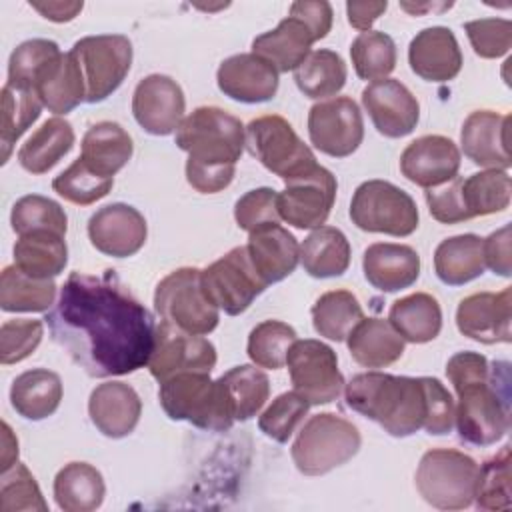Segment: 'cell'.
Segmentation results:
<instances>
[{
    "mask_svg": "<svg viewBox=\"0 0 512 512\" xmlns=\"http://www.w3.org/2000/svg\"><path fill=\"white\" fill-rule=\"evenodd\" d=\"M308 408H310V404L300 394H296L294 390L292 392H282L260 414L258 428L268 438L284 444L296 432L298 424L308 414Z\"/></svg>",
    "mask_w": 512,
    "mask_h": 512,
    "instance_id": "52",
    "label": "cell"
},
{
    "mask_svg": "<svg viewBox=\"0 0 512 512\" xmlns=\"http://www.w3.org/2000/svg\"><path fill=\"white\" fill-rule=\"evenodd\" d=\"M466 36L480 58H500L512 46V22L506 18H480L464 24Z\"/></svg>",
    "mask_w": 512,
    "mask_h": 512,
    "instance_id": "55",
    "label": "cell"
},
{
    "mask_svg": "<svg viewBox=\"0 0 512 512\" xmlns=\"http://www.w3.org/2000/svg\"><path fill=\"white\" fill-rule=\"evenodd\" d=\"M308 136L316 150L332 158H346L364 140V120L358 104L336 96L314 104L308 112Z\"/></svg>",
    "mask_w": 512,
    "mask_h": 512,
    "instance_id": "14",
    "label": "cell"
},
{
    "mask_svg": "<svg viewBox=\"0 0 512 512\" xmlns=\"http://www.w3.org/2000/svg\"><path fill=\"white\" fill-rule=\"evenodd\" d=\"M286 366L294 392L310 406L334 402L346 384L338 370L336 352L314 338L294 340L286 356Z\"/></svg>",
    "mask_w": 512,
    "mask_h": 512,
    "instance_id": "12",
    "label": "cell"
},
{
    "mask_svg": "<svg viewBox=\"0 0 512 512\" xmlns=\"http://www.w3.org/2000/svg\"><path fill=\"white\" fill-rule=\"evenodd\" d=\"M248 256L266 284L290 276L300 262V244L280 224H270L248 234Z\"/></svg>",
    "mask_w": 512,
    "mask_h": 512,
    "instance_id": "28",
    "label": "cell"
},
{
    "mask_svg": "<svg viewBox=\"0 0 512 512\" xmlns=\"http://www.w3.org/2000/svg\"><path fill=\"white\" fill-rule=\"evenodd\" d=\"M62 402V380L48 368H32L14 378L10 388L12 408L26 420L52 416Z\"/></svg>",
    "mask_w": 512,
    "mask_h": 512,
    "instance_id": "32",
    "label": "cell"
},
{
    "mask_svg": "<svg viewBox=\"0 0 512 512\" xmlns=\"http://www.w3.org/2000/svg\"><path fill=\"white\" fill-rule=\"evenodd\" d=\"M346 406L378 422L394 438L418 430L442 436L454 428V400L446 386L432 376H394L362 372L344 384Z\"/></svg>",
    "mask_w": 512,
    "mask_h": 512,
    "instance_id": "2",
    "label": "cell"
},
{
    "mask_svg": "<svg viewBox=\"0 0 512 512\" xmlns=\"http://www.w3.org/2000/svg\"><path fill=\"white\" fill-rule=\"evenodd\" d=\"M32 92L54 114H68L80 102H86V82L74 52H60L46 62L34 78Z\"/></svg>",
    "mask_w": 512,
    "mask_h": 512,
    "instance_id": "26",
    "label": "cell"
},
{
    "mask_svg": "<svg viewBox=\"0 0 512 512\" xmlns=\"http://www.w3.org/2000/svg\"><path fill=\"white\" fill-rule=\"evenodd\" d=\"M350 58L358 78L376 82L396 68V44L384 32H360L350 46Z\"/></svg>",
    "mask_w": 512,
    "mask_h": 512,
    "instance_id": "46",
    "label": "cell"
},
{
    "mask_svg": "<svg viewBox=\"0 0 512 512\" xmlns=\"http://www.w3.org/2000/svg\"><path fill=\"white\" fill-rule=\"evenodd\" d=\"M30 6L52 22H70L84 8L82 2H30Z\"/></svg>",
    "mask_w": 512,
    "mask_h": 512,
    "instance_id": "60",
    "label": "cell"
},
{
    "mask_svg": "<svg viewBox=\"0 0 512 512\" xmlns=\"http://www.w3.org/2000/svg\"><path fill=\"white\" fill-rule=\"evenodd\" d=\"M56 298L54 278L40 280L22 272L16 264L0 276V308L4 312H46Z\"/></svg>",
    "mask_w": 512,
    "mask_h": 512,
    "instance_id": "39",
    "label": "cell"
},
{
    "mask_svg": "<svg viewBox=\"0 0 512 512\" xmlns=\"http://www.w3.org/2000/svg\"><path fill=\"white\" fill-rule=\"evenodd\" d=\"M160 406L170 420H186L202 430L226 432L236 422L222 380L208 372H182L160 382Z\"/></svg>",
    "mask_w": 512,
    "mask_h": 512,
    "instance_id": "5",
    "label": "cell"
},
{
    "mask_svg": "<svg viewBox=\"0 0 512 512\" xmlns=\"http://www.w3.org/2000/svg\"><path fill=\"white\" fill-rule=\"evenodd\" d=\"M362 318V306L350 290L324 292L312 306V326L316 334L334 342H344Z\"/></svg>",
    "mask_w": 512,
    "mask_h": 512,
    "instance_id": "41",
    "label": "cell"
},
{
    "mask_svg": "<svg viewBox=\"0 0 512 512\" xmlns=\"http://www.w3.org/2000/svg\"><path fill=\"white\" fill-rule=\"evenodd\" d=\"M134 144L130 134L112 120L92 124L82 138L80 160L98 176L114 178L132 158Z\"/></svg>",
    "mask_w": 512,
    "mask_h": 512,
    "instance_id": "30",
    "label": "cell"
},
{
    "mask_svg": "<svg viewBox=\"0 0 512 512\" xmlns=\"http://www.w3.org/2000/svg\"><path fill=\"white\" fill-rule=\"evenodd\" d=\"M234 218L238 228L246 230L248 234L270 224H280L278 192L266 186L246 192L236 200Z\"/></svg>",
    "mask_w": 512,
    "mask_h": 512,
    "instance_id": "54",
    "label": "cell"
},
{
    "mask_svg": "<svg viewBox=\"0 0 512 512\" xmlns=\"http://www.w3.org/2000/svg\"><path fill=\"white\" fill-rule=\"evenodd\" d=\"M58 54H60L58 44L46 38H32L18 44L8 60L6 84L16 90L32 92L34 78L40 72V68L52 58H56Z\"/></svg>",
    "mask_w": 512,
    "mask_h": 512,
    "instance_id": "50",
    "label": "cell"
},
{
    "mask_svg": "<svg viewBox=\"0 0 512 512\" xmlns=\"http://www.w3.org/2000/svg\"><path fill=\"white\" fill-rule=\"evenodd\" d=\"M362 106L374 128L386 138L408 136L420 120L416 96L396 78L370 82L362 90Z\"/></svg>",
    "mask_w": 512,
    "mask_h": 512,
    "instance_id": "18",
    "label": "cell"
},
{
    "mask_svg": "<svg viewBox=\"0 0 512 512\" xmlns=\"http://www.w3.org/2000/svg\"><path fill=\"white\" fill-rule=\"evenodd\" d=\"M246 148L266 170L284 182L306 176L320 166L310 146H306L292 124L278 114L258 116L248 122Z\"/></svg>",
    "mask_w": 512,
    "mask_h": 512,
    "instance_id": "9",
    "label": "cell"
},
{
    "mask_svg": "<svg viewBox=\"0 0 512 512\" xmlns=\"http://www.w3.org/2000/svg\"><path fill=\"white\" fill-rule=\"evenodd\" d=\"M154 308L162 322L188 334H210L220 320V308L204 288L202 270L192 266L178 268L158 282Z\"/></svg>",
    "mask_w": 512,
    "mask_h": 512,
    "instance_id": "8",
    "label": "cell"
},
{
    "mask_svg": "<svg viewBox=\"0 0 512 512\" xmlns=\"http://www.w3.org/2000/svg\"><path fill=\"white\" fill-rule=\"evenodd\" d=\"M508 362H488L478 352H456L446 364V376L458 394L454 424L462 442L492 446L510 428Z\"/></svg>",
    "mask_w": 512,
    "mask_h": 512,
    "instance_id": "3",
    "label": "cell"
},
{
    "mask_svg": "<svg viewBox=\"0 0 512 512\" xmlns=\"http://www.w3.org/2000/svg\"><path fill=\"white\" fill-rule=\"evenodd\" d=\"M42 336H44L42 320H28V318L4 320L0 326V362L4 366L22 362L38 348Z\"/></svg>",
    "mask_w": 512,
    "mask_h": 512,
    "instance_id": "53",
    "label": "cell"
},
{
    "mask_svg": "<svg viewBox=\"0 0 512 512\" xmlns=\"http://www.w3.org/2000/svg\"><path fill=\"white\" fill-rule=\"evenodd\" d=\"M358 428L332 412L308 418L292 444V462L304 476H322L346 464L360 450Z\"/></svg>",
    "mask_w": 512,
    "mask_h": 512,
    "instance_id": "6",
    "label": "cell"
},
{
    "mask_svg": "<svg viewBox=\"0 0 512 512\" xmlns=\"http://www.w3.org/2000/svg\"><path fill=\"white\" fill-rule=\"evenodd\" d=\"M146 366L158 382L182 372L210 374L216 366V348L208 338L182 332L160 320L156 324L154 350Z\"/></svg>",
    "mask_w": 512,
    "mask_h": 512,
    "instance_id": "15",
    "label": "cell"
},
{
    "mask_svg": "<svg viewBox=\"0 0 512 512\" xmlns=\"http://www.w3.org/2000/svg\"><path fill=\"white\" fill-rule=\"evenodd\" d=\"M460 186H462V178L456 176L450 182L440 184L436 188H428L424 192L428 210L434 220H438L442 224H458V222L468 220L464 202H462V194H460Z\"/></svg>",
    "mask_w": 512,
    "mask_h": 512,
    "instance_id": "56",
    "label": "cell"
},
{
    "mask_svg": "<svg viewBox=\"0 0 512 512\" xmlns=\"http://www.w3.org/2000/svg\"><path fill=\"white\" fill-rule=\"evenodd\" d=\"M44 322L52 340L92 378L136 372L154 350L156 322L114 270L72 272Z\"/></svg>",
    "mask_w": 512,
    "mask_h": 512,
    "instance_id": "1",
    "label": "cell"
},
{
    "mask_svg": "<svg viewBox=\"0 0 512 512\" xmlns=\"http://www.w3.org/2000/svg\"><path fill=\"white\" fill-rule=\"evenodd\" d=\"M350 220L364 232L410 236L418 228L420 214L406 190L388 180H366L354 190Z\"/></svg>",
    "mask_w": 512,
    "mask_h": 512,
    "instance_id": "10",
    "label": "cell"
},
{
    "mask_svg": "<svg viewBox=\"0 0 512 512\" xmlns=\"http://www.w3.org/2000/svg\"><path fill=\"white\" fill-rule=\"evenodd\" d=\"M42 112V102L34 92L16 90L8 84L2 86V164L8 162L18 138L38 120Z\"/></svg>",
    "mask_w": 512,
    "mask_h": 512,
    "instance_id": "44",
    "label": "cell"
},
{
    "mask_svg": "<svg viewBox=\"0 0 512 512\" xmlns=\"http://www.w3.org/2000/svg\"><path fill=\"white\" fill-rule=\"evenodd\" d=\"M220 380L226 386L228 396L232 400L234 418L240 422H246L252 416H256L270 396L268 376L250 364L230 368L220 376Z\"/></svg>",
    "mask_w": 512,
    "mask_h": 512,
    "instance_id": "43",
    "label": "cell"
},
{
    "mask_svg": "<svg viewBox=\"0 0 512 512\" xmlns=\"http://www.w3.org/2000/svg\"><path fill=\"white\" fill-rule=\"evenodd\" d=\"M346 64L334 50L320 48L308 54V58L294 70V82L298 90L312 98H328L338 94L346 84Z\"/></svg>",
    "mask_w": 512,
    "mask_h": 512,
    "instance_id": "40",
    "label": "cell"
},
{
    "mask_svg": "<svg viewBox=\"0 0 512 512\" xmlns=\"http://www.w3.org/2000/svg\"><path fill=\"white\" fill-rule=\"evenodd\" d=\"M362 268L366 280L380 292L410 288L420 276V256L408 244L376 242L364 250Z\"/></svg>",
    "mask_w": 512,
    "mask_h": 512,
    "instance_id": "27",
    "label": "cell"
},
{
    "mask_svg": "<svg viewBox=\"0 0 512 512\" xmlns=\"http://www.w3.org/2000/svg\"><path fill=\"white\" fill-rule=\"evenodd\" d=\"M510 446H502L492 458H488L478 470V482L474 492L476 508L480 510H510L512 492H510Z\"/></svg>",
    "mask_w": 512,
    "mask_h": 512,
    "instance_id": "47",
    "label": "cell"
},
{
    "mask_svg": "<svg viewBox=\"0 0 512 512\" xmlns=\"http://www.w3.org/2000/svg\"><path fill=\"white\" fill-rule=\"evenodd\" d=\"M408 62L422 80L448 82L462 70V52L450 28L430 26L410 40Z\"/></svg>",
    "mask_w": 512,
    "mask_h": 512,
    "instance_id": "24",
    "label": "cell"
},
{
    "mask_svg": "<svg viewBox=\"0 0 512 512\" xmlns=\"http://www.w3.org/2000/svg\"><path fill=\"white\" fill-rule=\"evenodd\" d=\"M14 264L32 278L48 280L64 272L68 246L64 236L54 232H30L14 244Z\"/></svg>",
    "mask_w": 512,
    "mask_h": 512,
    "instance_id": "38",
    "label": "cell"
},
{
    "mask_svg": "<svg viewBox=\"0 0 512 512\" xmlns=\"http://www.w3.org/2000/svg\"><path fill=\"white\" fill-rule=\"evenodd\" d=\"M316 42L312 30L296 16H286L274 30H268L252 40V54L260 56L276 68V72L296 70L310 54Z\"/></svg>",
    "mask_w": 512,
    "mask_h": 512,
    "instance_id": "29",
    "label": "cell"
},
{
    "mask_svg": "<svg viewBox=\"0 0 512 512\" xmlns=\"http://www.w3.org/2000/svg\"><path fill=\"white\" fill-rule=\"evenodd\" d=\"M460 194L466 216L468 220H472L478 216H488L506 210L510 204L512 182L506 170L490 168L470 174L468 178H462Z\"/></svg>",
    "mask_w": 512,
    "mask_h": 512,
    "instance_id": "42",
    "label": "cell"
},
{
    "mask_svg": "<svg viewBox=\"0 0 512 512\" xmlns=\"http://www.w3.org/2000/svg\"><path fill=\"white\" fill-rule=\"evenodd\" d=\"M184 110V92L180 84L166 74H150L134 88L132 114L148 134H172L180 126Z\"/></svg>",
    "mask_w": 512,
    "mask_h": 512,
    "instance_id": "17",
    "label": "cell"
},
{
    "mask_svg": "<svg viewBox=\"0 0 512 512\" xmlns=\"http://www.w3.org/2000/svg\"><path fill=\"white\" fill-rule=\"evenodd\" d=\"M290 16L300 18L312 30V34L318 42L328 36L330 28H332L334 12H332L330 2H326V0H316V2L300 0V2L290 4Z\"/></svg>",
    "mask_w": 512,
    "mask_h": 512,
    "instance_id": "58",
    "label": "cell"
},
{
    "mask_svg": "<svg viewBox=\"0 0 512 512\" xmlns=\"http://www.w3.org/2000/svg\"><path fill=\"white\" fill-rule=\"evenodd\" d=\"M92 424L108 438H124L134 432L142 414L138 392L120 380L98 384L88 398Z\"/></svg>",
    "mask_w": 512,
    "mask_h": 512,
    "instance_id": "25",
    "label": "cell"
},
{
    "mask_svg": "<svg viewBox=\"0 0 512 512\" xmlns=\"http://www.w3.org/2000/svg\"><path fill=\"white\" fill-rule=\"evenodd\" d=\"M286 188L278 194V214L294 228H320L336 200V178L324 166H318L306 176L284 182Z\"/></svg>",
    "mask_w": 512,
    "mask_h": 512,
    "instance_id": "16",
    "label": "cell"
},
{
    "mask_svg": "<svg viewBox=\"0 0 512 512\" xmlns=\"http://www.w3.org/2000/svg\"><path fill=\"white\" fill-rule=\"evenodd\" d=\"M202 282L210 300L228 316H238L266 290V282L254 268L246 246H236L202 270Z\"/></svg>",
    "mask_w": 512,
    "mask_h": 512,
    "instance_id": "13",
    "label": "cell"
},
{
    "mask_svg": "<svg viewBox=\"0 0 512 512\" xmlns=\"http://www.w3.org/2000/svg\"><path fill=\"white\" fill-rule=\"evenodd\" d=\"M350 356L364 368H386L402 358L404 338L384 318H362L346 338Z\"/></svg>",
    "mask_w": 512,
    "mask_h": 512,
    "instance_id": "31",
    "label": "cell"
},
{
    "mask_svg": "<svg viewBox=\"0 0 512 512\" xmlns=\"http://www.w3.org/2000/svg\"><path fill=\"white\" fill-rule=\"evenodd\" d=\"M388 322L404 342L426 344L442 330V308L428 292H414L390 306Z\"/></svg>",
    "mask_w": 512,
    "mask_h": 512,
    "instance_id": "34",
    "label": "cell"
},
{
    "mask_svg": "<svg viewBox=\"0 0 512 512\" xmlns=\"http://www.w3.org/2000/svg\"><path fill=\"white\" fill-rule=\"evenodd\" d=\"M82 68L86 102L106 100L124 82L132 66V42L124 34H96L80 38L70 48Z\"/></svg>",
    "mask_w": 512,
    "mask_h": 512,
    "instance_id": "11",
    "label": "cell"
},
{
    "mask_svg": "<svg viewBox=\"0 0 512 512\" xmlns=\"http://www.w3.org/2000/svg\"><path fill=\"white\" fill-rule=\"evenodd\" d=\"M176 146L188 154L186 180L202 194L224 190L246 146V128L218 106H200L176 128Z\"/></svg>",
    "mask_w": 512,
    "mask_h": 512,
    "instance_id": "4",
    "label": "cell"
},
{
    "mask_svg": "<svg viewBox=\"0 0 512 512\" xmlns=\"http://www.w3.org/2000/svg\"><path fill=\"white\" fill-rule=\"evenodd\" d=\"M508 122V114H498L494 110L470 112L460 130L464 154L476 166L508 170L512 164L508 150Z\"/></svg>",
    "mask_w": 512,
    "mask_h": 512,
    "instance_id": "23",
    "label": "cell"
},
{
    "mask_svg": "<svg viewBox=\"0 0 512 512\" xmlns=\"http://www.w3.org/2000/svg\"><path fill=\"white\" fill-rule=\"evenodd\" d=\"M106 494L104 478L88 462H68L54 478V500L64 512H92Z\"/></svg>",
    "mask_w": 512,
    "mask_h": 512,
    "instance_id": "35",
    "label": "cell"
},
{
    "mask_svg": "<svg viewBox=\"0 0 512 512\" xmlns=\"http://www.w3.org/2000/svg\"><path fill=\"white\" fill-rule=\"evenodd\" d=\"M296 330L280 320H264L256 324L248 336V358L268 370H278L286 364L290 346L294 344Z\"/></svg>",
    "mask_w": 512,
    "mask_h": 512,
    "instance_id": "48",
    "label": "cell"
},
{
    "mask_svg": "<svg viewBox=\"0 0 512 512\" xmlns=\"http://www.w3.org/2000/svg\"><path fill=\"white\" fill-rule=\"evenodd\" d=\"M148 226L144 216L130 204L114 202L96 210L88 220L92 246L112 258L134 256L146 242Z\"/></svg>",
    "mask_w": 512,
    "mask_h": 512,
    "instance_id": "19",
    "label": "cell"
},
{
    "mask_svg": "<svg viewBox=\"0 0 512 512\" xmlns=\"http://www.w3.org/2000/svg\"><path fill=\"white\" fill-rule=\"evenodd\" d=\"M460 150L442 134H426L412 140L400 154V172L420 188H436L458 176Z\"/></svg>",
    "mask_w": 512,
    "mask_h": 512,
    "instance_id": "20",
    "label": "cell"
},
{
    "mask_svg": "<svg viewBox=\"0 0 512 512\" xmlns=\"http://www.w3.org/2000/svg\"><path fill=\"white\" fill-rule=\"evenodd\" d=\"M18 460V440L12 434L10 426L2 422V472L12 468Z\"/></svg>",
    "mask_w": 512,
    "mask_h": 512,
    "instance_id": "61",
    "label": "cell"
},
{
    "mask_svg": "<svg viewBox=\"0 0 512 512\" xmlns=\"http://www.w3.org/2000/svg\"><path fill=\"white\" fill-rule=\"evenodd\" d=\"M482 238L458 234L442 240L434 252V272L448 286H462L484 274Z\"/></svg>",
    "mask_w": 512,
    "mask_h": 512,
    "instance_id": "36",
    "label": "cell"
},
{
    "mask_svg": "<svg viewBox=\"0 0 512 512\" xmlns=\"http://www.w3.org/2000/svg\"><path fill=\"white\" fill-rule=\"evenodd\" d=\"M388 2H348L346 14L350 26H354L360 32H368L372 24L386 12Z\"/></svg>",
    "mask_w": 512,
    "mask_h": 512,
    "instance_id": "59",
    "label": "cell"
},
{
    "mask_svg": "<svg viewBox=\"0 0 512 512\" xmlns=\"http://www.w3.org/2000/svg\"><path fill=\"white\" fill-rule=\"evenodd\" d=\"M484 264L498 276L508 278L512 274V256H510V224L492 232L482 240Z\"/></svg>",
    "mask_w": 512,
    "mask_h": 512,
    "instance_id": "57",
    "label": "cell"
},
{
    "mask_svg": "<svg viewBox=\"0 0 512 512\" xmlns=\"http://www.w3.org/2000/svg\"><path fill=\"white\" fill-rule=\"evenodd\" d=\"M216 82L224 96L244 104L272 100L280 84L276 68L252 52L234 54L222 60L216 72Z\"/></svg>",
    "mask_w": 512,
    "mask_h": 512,
    "instance_id": "22",
    "label": "cell"
},
{
    "mask_svg": "<svg viewBox=\"0 0 512 512\" xmlns=\"http://www.w3.org/2000/svg\"><path fill=\"white\" fill-rule=\"evenodd\" d=\"M0 506L4 512H22V510L46 512L48 510V504L40 492L36 478L24 464L16 462L12 468L2 472Z\"/></svg>",
    "mask_w": 512,
    "mask_h": 512,
    "instance_id": "51",
    "label": "cell"
},
{
    "mask_svg": "<svg viewBox=\"0 0 512 512\" xmlns=\"http://www.w3.org/2000/svg\"><path fill=\"white\" fill-rule=\"evenodd\" d=\"M300 262L312 278L342 276L350 266V242L334 226L314 228L300 244Z\"/></svg>",
    "mask_w": 512,
    "mask_h": 512,
    "instance_id": "37",
    "label": "cell"
},
{
    "mask_svg": "<svg viewBox=\"0 0 512 512\" xmlns=\"http://www.w3.org/2000/svg\"><path fill=\"white\" fill-rule=\"evenodd\" d=\"M512 288L500 292H474L460 300L456 308V326L460 334L482 342L498 344L512 340Z\"/></svg>",
    "mask_w": 512,
    "mask_h": 512,
    "instance_id": "21",
    "label": "cell"
},
{
    "mask_svg": "<svg viewBox=\"0 0 512 512\" xmlns=\"http://www.w3.org/2000/svg\"><path fill=\"white\" fill-rule=\"evenodd\" d=\"M74 138L72 124L52 116L20 146L18 162L30 174H46L72 150Z\"/></svg>",
    "mask_w": 512,
    "mask_h": 512,
    "instance_id": "33",
    "label": "cell"
},
{
    "mask_svg": "<svg viewBox=\"0 0 512 512\" xmlns=\"http://www.w3.org/2000/svg\"><path fill=\"white\" fill-rule=\"evenodd\" d=\"M480 464L454 448L424 452L416 468V490L434 508L462 510L474 502Z\"/></svg>",
    "mask_w": 512,
    "mask_h": 512,
    "instance_id": "7",
    "label": "cell"
},
{
    "mask_svg": "<svg viewBox=\"0 0 512 512\" xmlns=\"http://www.w3.org/2000/svg\"><path fill=\"white\" fill-rule=\"evenodd\" d=\"M112 186L114 178L94 174L80 158H76L64 172H60L52 180L54 192L78 206H90L96 200L108 196Z\"/></svg>",
    "mask_w": 512,
    "mask_h": 512,
    "instance_id": "49",
    "label": "cell"
},
{
    "mask_svg": "<svg viewBox=\"0 0 512 512\" xmlns=\"http://www.w3.org/2000/svg\"><path fill=\"white\" fill-rule=\"evenodd\" d=\"M10 224L18 236L30 232H54L66 236L68 216L64 208L52 198L28 194L14 202L10 212Z\"/></svg>",
    "mask_w": 512,
    "mask_h": 512,
    "instance_id": "45",
    "label": "cell"
}]
</instances>
